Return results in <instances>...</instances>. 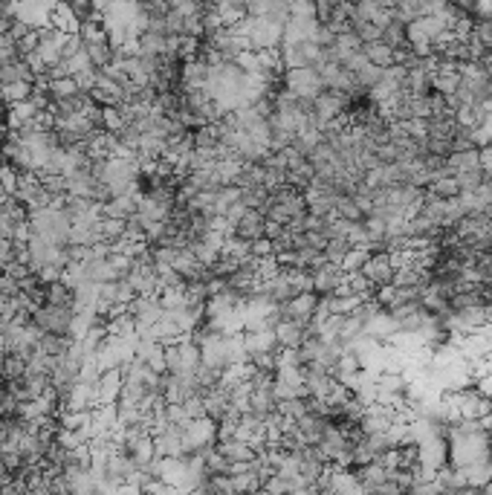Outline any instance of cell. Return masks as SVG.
<instances>
[{
  "mask_svg": "<svg viewBox=\"0 0 492 495\" xmlns=\"http://www.w3.org/2000/svg\"><path fill=\"white\" fill-rule=\"evenodd\" d=\"M49 76V73H47ZM78 93V84L73 76H58V78H49L47 81V96L55 102V99H67V96H76Z\"/></svg>",
  "mask_w": 492,
  "mask_h": 495,
  "instance_id": "obj_21",
  "label": "cell"
},
{
  "mask_svg": "<svg viewBox=\"0 0 492 495\" xmlns=\"http://www.w3.org/2000/svg\"><path fill=\"white\" fill-rule=\"evenodd\" d=\"M73 316H76V307L38 304L35 310H33V322H35L41 330H49V333H64V336H70Z\"/></svg>",
  "mask_w": 492,
  "mask_h": 495,
  "instance_id": "obj_3",
  "label": "cell"
},
{
  "mask_svg": "<svg viewBox=\"0 0 492 495\" xmlns=\"http://www.w3.org/2000/svg\"><path fill=\"white\" fill-rule=\"evenodd\" d=\"M316 307H319V296L310 290V293H298L290 301L279 304V310H281V319H290V322H298L307 327L316 316Z\"/></svg>",
  "mask_w": 492,
  "mask_h": 495,
  "instance_id": "obj_4",
  "label": "cell"
},
{
  "mask_svg": "<svg viewBox=\"0 0 492 495\" xmlns=\"http://www.w3.org/2000/svg\"><path fill=\"white\" fill-rule=\"evenodd\" d=\"M284 87L298 99H316L324 90V81L316 67H295V70H284Z\"/></svg>",
  "mask_w": 492,
  "mask_h": 495,
  "instance_id": "obj_2",
  "label": "cell"
},
{
  "mask_svg": "<svg viewBox=\"0 0 492 495\" xmlns=\"http://www.w3.org/2000/svg\"><path fill=\"white\" fill-rule=\"evenodd\" d=\"M284 232H287V226H284V223H279V221H269V218H266V223H264V235H266L269 240L281 238Z\"/></svg>",
  "mask_w": 492,
  "mask_h": 495,
  "instance_id": "obj_34",
  "label": "cell"
},
{
  "mask_svg": "<svg viewBox=\"0 0 492 495\" xmlns=\"http://www.w3.org/2000/svg\"><path fill=\"white\" fill-rule=\"evenodd\" d=\"M29 29H33V26H29L26 21H20V18H15V23L9 26V33H6V35H9L12 41H20V38H23L26 33H29Z\"/></svg>",
  "mask_w": 492,
  "mask_h": 495,
  "instance_id": "obj_33",
  "label": "cell"
},
{
  "mask_svg": "<svg viewBox=\"0 0 492 495\" xmlns=\"http://www.w3.org/2000/svg\"><path fill=\"white\" fill-rule=\"evenodd\" d=\"M481 67H484V70L492 76V50H486V55L481 58Z\"/></svg>",
  "mask_w": 492,
  "mask_h": 495,
  "instance_id": "obj_35",
  "label": "cell"
},
{
  "mask_svg": "<svg viewBox=\"0 0 492 495\" xmlns=\"http://www.w3.org/2000/svg\"><path fill=\"white\" fill-rule=\"evenodd\" d=\"M310 275H313V293H316V296H333L336 287H339V284L345 281V267H342V264L327 261L324 267L313 269Z\"/></svg>",
  "mask_w": 492,
  "mask_h": 495,
  "instance_id": "obj_7",
  "label": "cell"
},
{
  "mask_svg": "<svg viewBox=\"0 0 492 495\" xmlns=\"http://www.w3.org/2000/svg\"><path fill=\"white\" fill-rule=\"evenodd\" d=\"M52 4L55 0H15V18L26 21L33 29H41L49 23Z\"/></svg>",
  "mask_w": 492,
  "mask_h": 495,
  "instance_id": "obj_6",
  "label": "cell"
},
{
  "mask_svg": "<svg viewBox=\"0 0 492 495\" xmlns=\"http://www.w3.org/2000/svg\"><path fill=\"white\" fill-rule=\"evenodd\" d=\"M348 250H351V240H348V235H333V238H327V243H324V255H327V261H333V264H342V258L348 255Z\"/></svg>",
  "mask_w": 492,
  "mask_h": 495,
  "instance_id": "obj_23",
  "label": "cell"
},
{
  "mask_svg": "<svg viewBox=\"0 0 492 495\" xmlns=\"http://www.w3.org/2000/svg\"><path fill=\"white\" fill-rule=\"evenodd\" d=\"M15 47H18V55H26V52L38 50V29H29L20 41H15Z\"/></svg>",
  "mask_w": 492,
  "mask_h": 495,
  "instance_id": "obj_30",
  "label": "cell"
},
{
  "mask_svg": "<svg viewBox=\"0 0 492 495\" xmlns=\"http://www.w3.org/2000/svg\"><path fill=\"white\" fill-rule=\"evenodd\" d=\"M35 93V84L33 81H9V84H0V99L6 105H18V102H26L29 96Z\"/></svg>",
  "mask_w": 492,
  "mask_h": 495,
  "instance_id": "obj_17",
  "label": "cell"
},
{
  "mask_svg": "<svg viewBox=\"0 0 492 495\" xmlns=\"http://www.w3.org/2000/svg\"><path fill=\"white\" fill-rule=\"evenodd\" d=\"M99 232H102V240L113 243V240H119L122 235L128 232V221H122V218H102Z\"/></svg>",
  "mask_w": 492,
  "mask_h": 495,
  "instance_id": "obj_25",
  "label": "cell"
},
{
  "mask_svg": "<svg viewBox=\"0 0 492 495\" xmlns=\"http://www.w3.org/2000/svg\"><path fill=\"white\" fill-rule=\"evenodd\" d=\"M426 194L432 197H440V200H452L460 194V182L455 180V174H446V177H438L426 185Z\"/></svg>",
  "mask_w": 492,
  "mask_h": 495,
  "instance_id": "obj_18",
  "label": "cell"
},
{
  "mask_svg": "<svg viewBox=\"0 0 492 495\" xmlns=\"http://www.w3.org/2000/svg\"><path fill=\"white\" fill-rule=\"evenodd\" d=\"M382 41L391 47V50H399L409 44V23H403L399 18H391L385 26H382Z\"/></svg>",
  "mask_w": 492,
  "mask_h": 495,
  "instance_id": "obj_16",
  "label": "cell"
},
{
  "mask_svg": "<svg viewBox=\"0 0 492 495\" xmlns=\"http://www.w3.org/2000/svg\"><path fill=\"white\" fill-rule=\"evenodd\" d=\"M122 394V371L119 368H107L99 377V406H113Z\"/></svg>",
  "mask_w": 492,
  "mask_h": 495,
  "instance_id": "obj_11",
  "label": "cell"
},
{
  "mask_svg": "<svg viewBox=\"0 0 492 495\" xmlns=\"http://www.w3.org/2000/svg\"><path fill=\"white\" fill-rule=\"evenodd\" d=\"M0 182L6 185L9 194H15V189H18V168L9 165V163H4V165H0Z\"/></svg>",
  "mask_w": 492,
  "mask_h": 495,
  "instance_id": "obj_28",
  "label": "cell"
},
{
  "mask_svg": "<svg viewBox=\"0 0 492 495\" xmlns=\"http://www.w3.org/2000/svg\"><path fill=\"white\" fill-rule=\"evenodd\" d=\"M362 50H365L368 61H371V64H377V67H391V64H394V50H391L382 38H380V41L362 44Z\"/></svg>",
  "mask_w": 492,
  "mask_h": 495,
  "instance_id": "obj_19",
  "label": "cell"
},
{
  "mask_svg": "<svg viewBox=\"0 0 492 495\" xmlns=\"http://www.w3.org/2000/svg\"><path fill=\"white\" fill-rule=\"evenodd\" d=\"M455 180L460 182V192H475L484 182V168H469V171H457Z\"/></svg>",
  "mask_w": 492,
  "mask_h": 495,
  "instance_id": "obj_26",
  "label": "cell"
},
{
  "mask_svg": "<svg viewBox=\"0 0 492 495\" xmlns=\"http://www.w3.org/2000/svg\"><path fill=\"white\" fill-rule=\"evenodd\" d=\"M182 441H186V452H206L209 446L218 443V423H214L209 414L192 417L186 426H182Z\"/></svg>",
  "mask_w": 492,
  "mask_h": 495,
  "instance_id": "obj_1",
  "label": "cell"
},
{
  "mask_svg": "<svg viewBox=\"0 0 492 495\" xmlns=\"http://www.w3.org/2000/svg\"><path fill=\"white\" fill-rule=\"evenodd\" d=\"M264 223H266V218H264L261 209H246L243 218L232 226V235L240 238V240H255V238L264 235Z\"/></svg>",
  "mask_w": 492,
  "mask_h": 495,
  "instance_id": "obj_9",
  "label": "cell"
},
{
  "mask_svg": "<svg viewBox=\"0 0 492 495\" xmlns=\"http://www.w3.org/2000/svg\"><path fill=\"white\" fill-rule=\"evenodd\" d=\"M272 330H275V345L279 348H298L304 339V325L290 322V319H279Z\"/></svg>",
  "mask_w": 492,
  "mask_h": 495,
  "instance_id": "obj_14",
  "label": "cell"
},
{
  "mask_svg": "<svg viewBox=\"0 0 492 495\" xmlns=\"http://www.w3.org/2000/svg\"><path fill=\"white\" fill-rule=\"evenodd\" d=\"M23 61H26V67L33 70L35 76H44L47 73V61H44V55L38 52V50H33V52H26V55H20Z\"/></svg>",
  "mask_w": 492,
  "mask_h": 495,
  "instance_id": "obj_29",
  "label": "cell"
},
{
  "mask_svg": "<svg viewBox=\"0 0 492 495\" xmlns=\"http://www.w3.org/2000/svg\"><path fill=\"white\" fill-rule=\"evenodd\" d=\"M67 6L73 9V15L78 21H87L90 15H93V0H67Z\"/></svg>",
  "mask_w": 492,
  "mask_h": 495,
  "instance_id": "obj_31",
  "label": "cell"
},
{
  "mask_svg": "<svg viewBox=\"0 0 492 495\" xmlns=\"http://www.w3.org/2000/svg\"><path fill=\"white\" fill-rule=\"evenodd\" d=\"M243 345L246 351L252 354H261V351H275L279 345H275V330L272 327H250L243 330Z\"/></svg>",
  "mask_w": 492,
  "mask_h": 495,
  "instance_id": "obj_12",
  "label": "cell"
},
{
  "mask_svg": "<svg viewBox=\"0 0 492 495\" xmlns=\"http://www.w3.org/2000/svg\"><path fill=\"white\" fill-rule=\"evenodd\" d=\"M397 330H399V327H397V322H394V316H391L388 310H380L374 319H368V322H365V333L371 336V339H377L380 345H385Z\"/></svg>",
  "mask_w": 492,
  "mask_h": 495,
  "instance_id": "obj_13",
  "label": "cell"
},
{
  "mask_svg": "<svg viewBox=\"0 0 492 495\" xmlns=\"http://www.w3.org/2000/svg\"><path fill=\"white\" fill-rule=\"evenodd\" d=\"M61 275H64V267H58V264H44L38 269V278L44 284H52V281H61Z\"/></svg>",
  "mask_w": 492,
  "mask_h": 495,
  "instance_id": "obj_32",
  "label": "cell"
},
{
  "mask_svg": "<svg viewBox=\"0 0 492 495\" xmlns=\"http://www.w3.org/2000/svg\"><path fill=\"white\" fill-rule=\"evenodd\" d=\"M4 4H9V0H4Z\"/></svg>",
  "mask_w": 492,
  "mask_h": 495,
  "instance_id": "obj_36",
  "label": "cell"
},
{
  "mask_svg": "<svg viewBox=\"0 0 492 495\" xmlns=\"http://www.w3.org/2000/svg\"><path fill=\"white\" fill-rule=\"evenodd\" d=\"M362 272L371 278V284L377 287H385V284H394V275H397V264L391 258V252H371L362 267Z\"/></svg>",
  "mask_w": 492,
  "mask_h": 495,
  "instance_id": "obj_5",
  "label": "cell"
},
{
  "mask_svg": "<svg viewBox=\"0 0 492 495\" xmlns=\"http://www.w3.org/2000/svg\"><path fill=\"white\" fill-rule=\"evenodd\" d=\"M87 47V55H90V64H93L96 70L107 67L110 61H113V47L110 41H99V44H84Z\"/></svg>",
  "mask_w": 492,
  "mask_h": 495,
  "instance_id": "obj_24",
  "label": "cell"
},
{
  "mask_svg": "<svg viewBox=\"0 0 492 495\" xmlns=\"http://www.w3.org/2000/svg\"><path fill=\"white\" fill-rule=\"evenodd\" d=\"M368 255H371V252H368L365 246H351V250H348V255L342 258V267H345V272L362 269V267H365V261H368Z\"/></svg>",
  "mask_w": 492,
  "mask_h": 495,
  "instance_id": "obj_27",
  "label": "cell"
},
{
  "mask_svg": "<svg viewBox=\"0 0 492 495\" xmlns=\"http://www.w3.org/2000/svg\"><path fill=\"white\" fill-rule=\"evenodd\" d=\"M449 168H452V174L469 171V168H481V148H469V151H455V153H449Z\"/></svg>",
  "mask_w": 492,
  "mask_h": 495,
  "instance_id": "obj_20",
  "label": "cell"
},
{
  "mask_svg": "<svg viewBox=\"0 0 492 495\" xmlns=\"http://www.w3.org/2000/svg\"><path fill=\"white\" fill-rule=\"evenodd\" d=\"M139 194H142V192H139ZM139 194H113L110 200L102 203V218H122V221H128L131 214L136 211Z\"/></svg>",
  "mask_w": 492,
  "mask_h": 495,
  "instance_id": "obj_10",
  "label": "cell"
},
{
  "mask_svg": "<svg viewBox=\"0 0 492 495\" xmlns=\"http://www.w3.org/2000/svg\"><path fill=\"white\" fill-rule=\"evenodd\" d=\"M218 449L221 455L229 460V463H246L258 458V446L252 441H243V438H226V441H218Z\"/></svg>",
  "mask_w": 492,
  "mask_h": 495,
  "instance_id": "obj_8",
  "label": "cell"
},
{
  "mask_svg": "<svg viewBox=\"0 0 492 495\" xmlns=\"http://www.w3.org/2000/svg\"><path fill=\"white\" fill-rule=\"evenodd\" d=\"M333 218H342V221L359 223V221L365 218V211L359 209V203L353 200V194H339V200H336V209H333Z\"/></svg>",
  "mask_w": 492,
  "mask_h": 495,
  "instance_id": "obj_22",
  "label": "cell"
},
{
  "mask_svg": "<svg viewBox=\"0 0 492 495\" xmlns=\"http://www.w3.org/2000/svg\"><path fill=\"white\" fill-rule=\"evenodd\" d=\"M139 41V55H163L168 52V35L165 33H157V29H142L136 35Z\"/></svg>",
  "mask_w": 492,
  "mask_h": 495,
  "instance_id": "obj_15",
  "label": "cell"
}]
</instances>
